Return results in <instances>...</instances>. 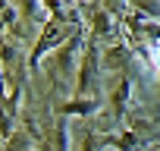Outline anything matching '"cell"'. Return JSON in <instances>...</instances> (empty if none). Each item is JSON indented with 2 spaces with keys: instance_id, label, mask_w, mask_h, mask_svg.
<instances>
[{
  "instance_id": "obj_1",
  "label": "cell",
  "mask_w": 160,
  "mask_h": 151,
  "mask_svg": "<svg viewBox=\"0 0 160 151\" xmlns=\"http://www.w3.org/2000/svg\"><path fill=\"white\" fill-rule=\"evenodd\" d=\"M154 63H157V66H160V44H157V47H154Z\"/></svg>"
}]
</instances>
